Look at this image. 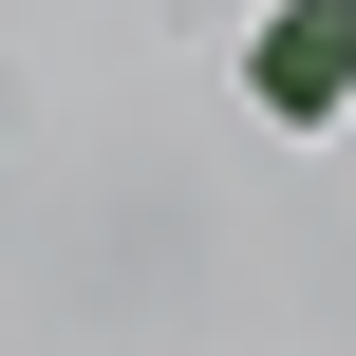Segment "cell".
I'll list each match as a JSON object with an SVG mask.
<instances>
[{
  "instance_id": "6da1fadb",
  "label": "cell",
  "mask_w": 356,
  "mask_h": 356,
  "mask_svg": "<svg viewBox=\"0 0 356 356\" xmlns=\"http://www.w3.org/2000/svg\"><path fill=\"white\" fill-rule=\"evenodd\" d=\"M244 94H263V131H338L356 113V0H282L244 38Z\"/></svg>"
}]
</instances>
